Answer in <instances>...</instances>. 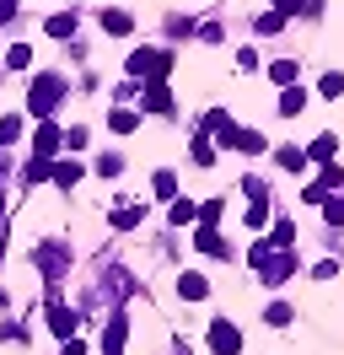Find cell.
<instances>
[{
  "mask_svg": "<svg viewBox=\"0 0 344 355\" xmlns=\"http://www.w3.org/2000/svg\"><path fill=\"white\" fill-rule=\"evenodd\" d=\"M129 70H135L146 87H162L167 70H172V49H135V54H129Z\"/></svg>",
  "mask_w": 344,
  "mask_h": 355,
  "instance_id": "6da1fadb",
  "label": "cell"
},
{
  "mask_svg": "<svg viewBox=\"0 0 344 355\" xmlns=\"http://www.w3.org/2000/svg\"><path fill=\"white\" fill-rule=\"evenodd\" d=\"M64 81L60 76H38L33 81V92H27V113H38V119H54V103H60Z\"/></svg>",
  "mask_w": 344,
  "mask_h": 355,
  "instance_id": "7a4b0ae2",
  "label": "cell"
},
{
  "mask_svg": "<svg viewBox=\"0 0 344 355\" xmlns=\"http://www.w3.org/2000/svg\"><path fill=\"white\" fill-rule=\"evenodd\" d=\"M64 146V135L54 119H38V135H33V156H43V162H54V151Z\"/></svg>",
  "mask_w": 344,
  "mask_h": 355,
  "instance_id": "3957f363",
  "label": "cell"
},
{
  "mask_svg": "<svg viewBox=\"0 0 344 355\" xmlns=\"http://www.w3.org/2000/svg\"><path fill=\"white\" fill-rule=\"evenodd\" d=\"M205 135H215L221 146H237V124H232V113H226V108H210V113H205Z\"/></svg>",
  "mask_w": 344,
  "mask_h": 355,
  "instance_id": "277c9868",
  "label": "cell"
},
{
  "mask_svg": "<svg viewBox=\"0 0 344 355\" xmlns=\"http://www.w3.org/2000/svg\"><path fill=\"white\" fill-rule=\"evenodd\" d=\"M210 350L215 355H237L242 350V334H237L232 323H210Z\"/></svg>",
  "mask_w": 344,
  "mask_h": 355,
  "instance_id": "5b68a950",
  "label": "cell"
},
{
  "mask_svg": "<svg viewBox=\"0 0 344 355\" xmlns=\"http://www.w3.org/2000/svg\"><path fill=\"white\" fill-rule=\"evenodd\" d=\"M301 108H307V87H285L280 92V119H301Z\"/></svg>",
  "mask_w": 344,
  "mask_h": 355,
  "instance_id": "8992f818",
  "label": "cell"
},
{
  "mask_svg": "<svg viewBox=\"0 0 344 355\" xmlns=\"http://www.w3.org/2000/svg\"><path fill=\"white\" fill-rule=\"evenodd\" d=\"M146 108H150V113H167V119H172V113H178V97H172L167 87H146Z\"/></svg>",
  "mask_w": 344,
  "mask_h": 355,
  "instance_id": "52a82bcc",
  "label": "cell"
},
{
  "mask_svg": "<svg viewBox=\"0 0 344 355\" xmlns=\"http://www.w3.org/2000/svg\"><path fill=\"white\" fill-rule=\"evenodd\" d=\"M49 334H54V339H76V312L54 307V312H49Z\"/></svg>",
  "mask_w": 344,
  "mask_h": 355,
  "instance_id": "ba28073f",
  "label": "cell"
},
{
  "mask_svg": "<svg viewBox=\"0 0 344 355\" xmlns=\"http://www.w3.org/2000/svg\"><path fill=\"white\" fill-rule=\"evenodd\" d=\"M129 27H135V17H129V11H103V33H113V38H129Z\"/></svg>",
  "mask_w": 344,
  "mask_h": 355,
  "instance_id": "9c48e42d",
  "label": "cell"
},
{
  "mask_svg": "<svg viewBox=\"0 0 344 355\" xmlns=\"http://www.w3.org/2000/svg\"><path fill=\"white\" fill-rule=\"evenodd\" d=\"M124 350V312H113V323H108V339H103V355H119Z\"/></svg>",
  "mask_w": 344,
  "mask_h": 355,
  "instance_id": "30bf717a",
  "label": "cell"
},
{
  "mask_svg": "<svg viewBox=\"0 0 344 355\" xmlns=\"http://www.w3.org/2000/svg\"><path fill=\"white\" fill-rule=\"evenodd\" d=\"M205 291H210V280H205V275H183V280H178V296H183V302H199Z\"/></svg>",
  "mask_w": 344,
  "mask_h": 355,
  "instance_id": "8fae6325",
  "label": "cell"
},
{
  "mask_svg": "<svg viewBox=\"0 0 344 355\" xmlns=\"http://www.w3.org/2000/svg\"><path fill=\"white\" fill-rule=\"evenodd\" d=\"M275 162L285 167V173H301V167H307V151H301V146H280Z\"/></svg>",
  "mask_w": 344,
  "mask_h": 355,
  "instance_id": "7c38bea8",
  "label": "cell"
},
{
  "mask_svg": "<svg viewBox=\"0 0 344 355\" xmlns=\"http://www.w3.org/2000/svg\"><path fill=\"white\" fill-rule=\"evenodd\" d=\"M38 269H43V275H60V269H64V248H54V243L38 248Z\"/></svg>",
  "mask_w": 344,
  "mask_h": 355,
  "instance_id": "4fadbf2b",
  "label": "cell"
},
{
  "mask_svg": "<svg viewBox=\"0 0 344 355\" xmlns=\"http://www.w3.org/2000/svg\"><path fill=\"white\" fill-rule=\"evenodd\" d=\"M334 146H339L334 135H318V140L307 146V162H334Z\"/></svg>",
  "mask_w": 344,
  "mask_h": 355,
  "instance_id": "5bb4252c",
  "label": "cell"
},
{
  "mask_svg": "<svg viewBox=\"0 0 344 355\" xmlns=\"http://www.w3.org/2000/svg\"><path fill=\"white\" fill-rule=\"evenodd\" d=\"M194 248H199V253H215V259H221V253H226V243H221V237H215L210 226H199V232H194Z\"/></svg>",
  "mask_w": 344,
  "mask_h": 355,
  "instance_id": "9a60e30c",
  "label": "cell"
},
{
  "mask_svg": "<svg viewBox=\"0 0 344 355\" xmlns=\"http://www.w3.org/2000/svg\"><path fill=\"white\" fill-rule=\"evenodd\" d=\"M150 189H156V194H162V200H178V173H167V167H162V173H156V178H150Z\"/></svg>",
  "mask_w": 344,
  "mask_h": 355,
  "instance_id": "2e32d148",
  "label": "cell"
},
{
  "mask_svg": "<svg viewBox=\"0 0 344 355\" xmlns=\"http://www.w3.org/2000/svg\"><path fill=\"white\" fill-rule=\"evenodd\" d=\"M253 33L258 38H275V33H285V17H280V11H264V17L253 22Z\"/></svg>",
  "mask_w": 344,
  "mask_h": 355,
  "instance_id": "e0dca14e",
  "label": "cell"
},
{
  "mask_svg": "<svg viewBox=\"0 0 344 355\" xmlns=\"http://www.w3.org/2000/svg\"><path fill=\"white\" fill-rule=\"evenodd\" d=\"M167 216H172L178 226H189V221H199V205H189V200H172V205H167Z\"/></svg>",
  "mask_w": 344,
  "mask_h": 355,
  "instance_id": "ac0fdd59",
  "label": "cell"
},
{
  "mask_svg": "<svg viewBox=\"0 0 344 355\" xmlns=\"http://www.w3.org/2000/svg\"><path fill=\"white\" fill-rule=\"evenodd\" d=\"M269 76H275L280 87H296V76H301V65H296V60H280V65H269Z\"/></svg>",
  "mask_w": 344,
  "mask_h": 355,
  "instance_id": "d6986e66",
  "label": "cell"
},
{
  "mask_svg": "<svg viewBox=\"0 0 344 355\" xmlns=\"http://www.w3.org/2000/svg\"><path fill=\"white\" fill-rule=\"evenodd\" d=\"M76 178H81V162H54V183H60V189H70Z\"/></svg>",
  "mask_w": 344,
  "mask_h": 355,
  "instance_id": "ffe728a7",
  "label": "cell"
},
{
  "mask_svg": "<svg viewBox=\"0 0 344 355\" xmlns=\"http://www.w3.org/2000/svg\"><path fill=\"white\" fill-rule=\"evenodd\" d=\"M113 226H119V232L140 226V205H119V210H113Z\"/></svg>",
  "mask_w": 344,
  "mask_h": 355,
  "instance_id": "44dd1931",
  "label": "cell"
},
{
  "mask_svg": "<svg viewBox=\"0 0 344 355\" xmlns=\"http://www.w3.org/2000/svg\"><path fill=\"white\" fill-rule=\"evenodd\" d=\"M108 124H113L119 135H124V130H140V113H135V108H119L113 119H108Z\"/></svg>",
  "mask_w": 344,
  "mask_h": 355,
  "instance_id": "7402d4cb",
  "label": "cell"
},
{
  "mask_svg": "<svg viewBox=\"0 0 344 355\" xmlns=\"http://www.w3.org/2000/svg\"><path fill=\"white\" fill-rule=\"evenodd\" d=\"M43 178H54V162L33 156V162H27V183H43Z\"/></svg>",
  "mask_w": 344,
  "mask_h": 355,
  "instance_id": "603a6c76",
  "label": "cell"
},
{
  "mask_svg": "<svg viewBox=\"0 0 344 355\" xmlns=\"http://www.w3.org/2000/svg\"><path fill=\"white\" fill-rule=\"evenodd\" d=\"M194 162H199V167H210V162H215V146H210V135H199V140H194Z\"/></svg>",
  "mask_w": 344,
  "mask_h": 355,
  "instance_id": "cb8c5ba5",
  "label": "cell"
},
{
  "mask_svg": "<svg viewBox=\"0 0 344 355\" xmlns=\"http://www.w3.org/2000/svg\"><path fill=\"white\" fill-rule=\"evenodd\" d=\"M237 151H264V135L258 130H237Z\"/></svg>",
  "mask_w": 344,
  "mask_h": 355,
  "instance_id": "d4e9b609",
  "label": "cell"
},
{
  "mask_svg": "<svg viewBox=\"0 0 344 355\" xmlns=\"http://www.w3.org/2000/svg\"><path fill=\"white\" fill-rule=\"evenodd\" d=\"M76 33V17H49V38H70Z\"/></svg>",
  "mask_w": 344,
  "mask_h": 355,
  "instance_id": "484cf974",
  "label": "cell"
},
{
  "mask_svg": "<svg viewBox=\"0 0 344 355\" xmlns=\"http://www.w3.org/2000/svg\"><path fill=\"white\" fill-rule=\"evenodd\" d=\"M322 97H339V92H344V76H339V70H328V76H322Z\"/></svg>",
  "mask_w": 344,
  "mask_h": 355,
  "instance_id": "4316f807",
  "label": "cell"
},
{
  "mask_svg": "<svg viewBox=\"0 0 344 355\" xmlns=\"http://www.w3.org/2000/svg\"><path fill=\"white\" fill-rule=\"evenodd\" d=\"M27 60H33V49H27V44H17L11 54H6V65H11V70H27Z\"/></svg>",
  "mask_w": 344,
  "mask_h": 355,
  "instance_id": "83f0119b",
  "label": "cell"
},
{
  "mask_svg": "<svg viewBox=\"0 0 344 355\" xmlns=\"http://www.w3.org/2000/svg\"><path fill=\"white\" fill-rule=\"evenodd\" d=\"M291 243H296V226L280 221V226H275V243H269V248H291Z\"/></svg>",
  "mask_w": 344,
  "mask_h": 355,
  "instance_id": "f1b7e54d",
  "label": "cell"
},
{
  "mask_svg": "<svg viewBox=\"0 0 344 355\" xmlns=\"http://www.w3.org/2000/svg\"><path fill=\"white\" fill-rule=\"evenodd\" d=\"M269 221V200H253L248 205V226H264Z\"/></svg>",
  "mask_w": 344,
  "mask_h": 355,
  "instance_id": "f546056e",
  "label": "cell"
},
{
  "mask_svg": "<svg viewBox=\"0 0 344 355\" xmlns=\"http://www.w3.org/2000/svg\"><path fill=\"white\" fill-rule=\"evenodd\" d=\"M97 173H103V178H119V173H124V162H119V156H97Z\"/></svg>",
  "mask_w": 344,
  "mask_h": 355,
  "instance_id": "4dcf8cb0",
  "label": "cell"
},
{
  "mask_svg": "<svg viewBox=\"0 0 344 355\" xmlns=\"http://www.w3.org/2000/svg\"><path fill=\"white\" fill-rule=\"evenodd\" d=\"M322 216H328V221H344V194L339 200H322Z\"/></svg>",
  "mask_w": 344,
  "mask_h": 355,
  "instance_id": "1f68e13d",
  "label": "cell"
},
{
  "mask_svg": "<svg viewBox=\"0 0 344 355\" xmlns=\"http://www.w3.org/2000/svg\"><path fill=\"white\" fill-rule=\"evenodd\" d=\"M199 221H221V200H205V205H199Z\"/></svg>",
  "mask_w": 344,
  "mask_h": 355,
  "instance_id": "d6a6232c",
  "label": "cell"
},
{
  "mask_svg": "<svg viewBox=\"0 0 344 355\" xmlns=\"http://www.w3.org/2000/svg\"><path fill=\"white\" fill-rule=\"evenodd\" d=\"M269 323H275V329H280V323H291V307H285V302H275V307H269Z\"/></svg>",
  "mask_w": 344,
  "mask_h": 355,
  "instance_id": "836d02e7",
  "label": "cell"
},
{
  "mask_svg": "<svg viewBox=\"0 0 344 355\" xmlns=\"http://www.w3.org/2000/svg\"><path fill=\"white\" fill-rule=\"evenodd\" d=\"M17 17V0H0V22H11Z\"/></svg>",
  "mask_w": 344,
  "mask_h": 355,
  "instance_id": "e575fe53",
  "label": "cell"
},
{
  "mask_svg": "<svg viewBox=\"0 0 344 355\" xmlns=\"http://www.w3.org/2000/svg\"><path fill=\"white\" fill-rule=\"evenodd\" d=\"M64 355H86V345L81 339H64Z\"/></svg>",
  "mask_w": 344,
  "mask_h": 355,
  "instance_id": "d590c367",
  "label": "cell"
},
{
  "mask_svg": "<svg viewBox=\"0 0 344 355\" xmlns=\"http://www.w3.org/2000/svg\"><path fill=\"white\" fill-rule=\"evenodd\" d=\"M291 11H301V0H280V17H291Z\"/></svg>",
  "mask_w": 344,
  "mask_h": 355,
  "instance_id": "8d00e7d4",
  "label": "cell"
}]
</instances>
